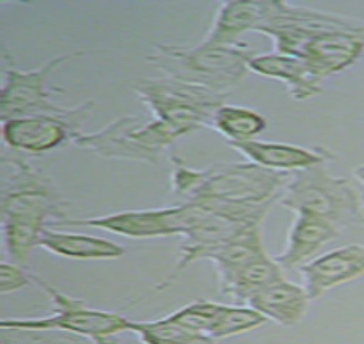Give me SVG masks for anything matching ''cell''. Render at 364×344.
<instances>
[{
    "mask_svg": "<svg viewBox=\"0 0 364 344\" xmlns=\"http://www.w3.org/2000/svg\"><path fill=\"white\" fill-rule=\"evenodd\" d=\"M294 174L250 164H215L205 171H194L184 164L172 172V189L188 202L247 203L280 202L282 192Z\"/></svg>",
    "mask_w": 364,
    "mask_h": 344,
    "instance_id": "obj_1",
    "label": "cell"
},
{
    "mask_svg": "<svg viewBox=\"0 0 364 344\" xmlns=\"http://www.w3.org/2000/svg\"><path fill=\"white\" fill-rule=\"evenodd\" d=\"M253 53L246 45H206L172 47L153 43V53L146 57L164 78L201 86L229 95L250 71Z\"/></svg>",
    "mask_w": 364,
    "mask_h": 344,
    "instance_id": "obj_2",
    "label": "cell"
},
{
    "mask_svg": "<svg viewBox=\"0 0 364 344\" xmlns=\"http://www.w3.org/2000/svg\"><path fill=\"white\" fill-rule=\"evenodd\" d=\"M280 205L296 214H309L338 229L363 226V198L346 177H333L325 165L296 172L285 186Z\"/></svg>",
    "mask_w": 364,
    "mask_h": 344,
    "instance_id": "obj_3",
    "label": "cell"
},
{
    "mask_svg": "<svg viewBox=\"0 0 364 344\" xmlns=\"http://www.w3.org/2000/svg\"><path fill=\"white\" fill-rule=\"evenodd\" d=\"M132 91L151 110L153 119L165 124L177 138L212 127L215 112L227 100V95L171 78L139 80Z\"/></svg>",
    "mask_w": 364,
    "mask_h": 344,
    "instance_id": "obj_4",
    "label": "cell"
},
{
    "mask_svg": "<svg viewBox=\"0 0 364 344\" xmlns=\"http://www.w3.org/2000/svg\"><path fill=\"white\" fill-rule=\"evenodd\" d=\"M33 283L40 284V288L50 296L55 303V313L41 318H9L0 322L2 330H60L65 334H74L85 338L86 341L95 344H119L115 335L129 333L131 320L121 313L103 312V310L91 308L88 303L81 300H74L68 294L60 293L36 273L31 272Z\"/></svg>",
    "mask_w": 364,
    "mask_h": 344,
    "instance_id": "obj_5",
    "label": "cell"
},
{
    "mask_svg": "<svg viewBox=\"0 0 364 344\" xmlns=\"http://www.w3.org/2000/svg\"><path fill=\"white\" fill-rule=\"evenodd\" d=\"M176 140L177 136L156 119L122 115L100 131L91 135L81 132L73 143L105 159L136 160L156 165L165 150L173 147Z\"/></svg>",
    "mask_w": 364,
    "mask_h": 344,
    "instance_id": "obj_6",
    "label": "cell"
},
{
    "mask_svg": "<svg viewBox=\"0 0 364 344\" xmlns=\"http://www.w3.org/2000/svg\"><path fill=\"white\" fill-rule=\"evenodd\" d=\"M213 203V212L206 215L203 221L191 227L184 234V243L181 244V256L168 279L159 286V289L167 288L179 277L188 265L200 259H208L213 251L223 244L232 241L244 231L255 226H262L264 215L277 202L268 203H247V205H234V203Z\"/></svg>",
    "mask_w": 364,
    "mask_h": 344,
    "instance_id": "obj_7",
    "label": "cell"
},
{
    "mask_svg": "<svg viewBox=\"0 0 364 344\" xmlns=\"http://www.w3.org/2000/svg\"><path fill=\"white\" fill-rule=\"evenodd\" d=\"M14 165V174L2 186V219H30L52 226L65 221L69 200L57 189L55 182L43 169L33 167L26 157L12 155L4 162Z\"/></svg>",
    "mask_w": 364,
    "mask_h": 344,
    "instance_id": "obj_8",
    "label": "cell"
},
{
    "mask_svg": "<svg viewBox=\"0 0 364 344\" xmlns=\"http://www.w3.org/2000/svg\"><path fill=\"white\" fill-rule=\"evenodd\" d=\"M213 212L210 202H186L182 205L168 209L153 210H126L103 217L91 219H65L52 224V227H95V229L110 231V233L126 236V238L146 239L160 236H184L191 227Z\"/></svg>",
    "mask_w": 364,
    "mask_h": 344,
    "instance_id": "obj_9",
    "label": "cell"
},
{
    "mask_svg": "<svg viewBox=\"0 0 364 344\" xmlns=\"http://www.w3.org/2000/svg\"><path fill=\"white\" fill-rule=\"evenodd\" d=\"M81 53H68L48 61L33 71H19L14 66L6 69V81L0 91V118L2 121L21 115H57V118H88L93 110L95 102H86L81 105L68 109L57 105L47 90V81L50 74L62 64L69 62Z\"/></svg>",
    "mask_w": 364,
    "mask_h": 344,
    "instance_id": "obj_10",
    "label": "cell"
},
{
    "mask_svg": "<svg viewBox=\"0 0 364 344\" xmlns=\"http://www.w3.org/2000/svg\"><path fill=\"white\" fill-rule=\"evenodd\" d=\"M88 118L21 115L2 121V142L14 155L38 157L74 142Z\"/></svg>",
    "mask_w": 364,
    "mask_h": 344,
    "instance_id": "obj_11",
    "label": "cell"
},
{
    "mask_svg": "<svg viewBox=\"0 0 364 344\" xmlns=\"http://www.w3.org/2000/svg\"><path fill=\"white\" fill-rule=\"evenodd\" d=\"M309 300L321 298L328 289L358 279L364 273V246L349 244L318 256L301 267Z\"/></svg>",
    "mask_w": 364,
    "mask_h": 344,
    "instance_id": "obj_12",
    "label": "cell"
},
{
    "mask_svg": "<svg viewBox=\"0 0 364 344\" xmlns=\"http://www.w3.org/2000/svg\"><path fill=\"white\" fill-rule=\"evenodd\" d=\"M229 145L250 159V162L279 172H299L316 165H325L335 159L333 153L326 148H304L297 145L256 142V140Z\"/></svg>",
    "mask_w": 364,
    "mask_h": 344,
    "instance_id": "obj_13",
    "label": "cell"
},
{
    "mask_svg": "<svg viewBox=\"0 0 364 344\" xmlns=\"http://www.w3.org/2000/svg\"><path fill=\"white\" fill-rule=\"evenodd\" d=\"M277 2H222L201 43L237 45L246 31H258L273 19Z\"/></svg>",
    "mask_w": 364,
    "mask_h": 344,
    "instance_id": "obj_14",
    "label": "cell"
},
{
    "mask_svg": "<svg viewBox=\"0 0 364 344\" xmlns=\"http://www.w3.org/2000/svg\"><path fill=\"white\" fill-rule=\"evenodd\" d=\"M250 71L282 81L292 100L304 102L321 93V81L304 61L284 53H262L250 61Z\"/></svg>",
    "mask_w": 364,
    "mask_h": 344,
    "instance_id": "obj_15",
    "label": "cell"
},
{
    "mask_svg": "<svg viewBox=\"0 0 364 344\" xmlns=\"http://www.w3.org/2000/svg\"><path fill=\"white\" fill-rule=\"evenodd\" d=\"M341 233L338 227L325 219L309 214H297L289 233L287 246L282 254L275 256V260L282 269H301L320 251L321 246L337 239Z\"/></svg>",
    "mask_w": 364,
    "mask_h": 344,
    "instance_id": "obj_16",
    "label": "cell"
},
{
    "mask_svg": "<svg viewBox=\"0 0 364 344\" xmlns=\"http://www.w3.org/2000/svg\"><path fill=\"white\" fill-rule=\"evenodd\" d=\"M309 303L311 300L304 286L292 284L284 279L256 293L247 305L267 317V320H273L284 327H294L303 322Z\"/></svg>",
    "mask_w": 364,
    "mask_h": 344,
    "instance_id": "obj_17",
    "label": "cell"
},
{
    "mask_svg": "<svg viewBox=\"0 0 364 344\" xmlns=\"http://www.w3.org/2000/svg\"><path fill=\"white\" fill-rule=\"evenodd\" d=\"M268 255L264 250L263 238H262V226H255L251 229L244 231L232 241L223 244L217 251H213L208 256L212 260L218 276V289L220 294L225 293L229 284L232 283L234 277L242 271L246 265H250L255 260Z\"/></svg>",
    "mask_w": 364,
    "mask_h": 344,
    "instance_id": "obj_18",
    "label": "cell"
},
{
    "mask_svg": "<svg viewBox=\"0 0 364 344\" xmlns=\"http://www.w3.org/2000/svg\"><path fill=\"white\" fill-rule=\"evenodd\" d=\"M40 246L50 254L77 260H114L126 255V248L109 239L76 233H59L45 229Z\"/></svg>",
    "mask_w": 364,
    "mask_h": 344,
    "instance_id": "obj_19",
    "label": "cell"
},
{
    "mask_svg": "<svg viewBox=\"0 0 364 344\" xmlns=\"http://www.w3.org/2000/svg\"><path fill=\"white\" fill-rule=\"evenodd\" d=\"M284 281V271L275 259L268 255L255 260L234 277L223 296H230L235 305L250 303L251 298L268 286Z\"/></svg>",
    "mask_w": 364,
    "mask_h": 344,
    "instance_id": "obj_20",
    "label": "cell"
},
{
    "mask_svg": "<svg viewBox=\"0 0 364 344\" xmlns=\"http://www.w3.org/2000/svg\"><path fill=\"white\" fill-rule=\"evenodd\" d=\"M212 127L229 140V143L251 142L268 127V121L253 109L239 105H223L215 112Z\"/></svg>",
    "mask_w": 364,
    "mask_h": 344,
    "instance_id": "obj_21",
    "label": "cell"
},
{
    "mask_svg": "<svg viewBox=\"0 0 364 344\" xmlns=\"http://www.w3.org/2000/svg\"><path fill=\"white\" fill-rule=\"evenodd\" d=\"M47 224L30 219H2V236L11 262L24 267L33 248L40 246V239Z\"/></svg>",
    "mask_w": 364,
    "mask_h": 344,
    "instance_id": "obj_22",
    "label": "cell"
},
{
    "mask_svg": "<svg viewBox=\"0 0 364 344\" xmlns=\"http://www.w3.org/2000/svg\"><path fill=\"white\" fill-rule=\"evenodd\" d=\"M264 322H267V317H263L251 306L220 305V310H218L213 325L210 327L208 335L215 339L230 338V335L250 333L256 327H262Z\"/></svg>",
    "mask_w": 364,
    "mask_h": 344,
    "instance_id": "obj_23",
    "label": "cell"
},
{
    "mask_svg": "<svg viewBox=\"0 0 364 344\" xmlns=\"http://www.w3.org/2000/svg\"><path fill=\"white\" fill-rule=\"evenodd\" d=\"M129 333L138 335L143 344H184L193 334H198L173 320L171 315L151 322L131 320Z\"/></svg>",
    "mask_w": 364,
    "mask_h": 344,
    "instance_id": "obj_24",
    "label": "cell"
},
{
    "mask_svg": "<svg viewBox=\"0 0 364 344\" xmlns=\"http://www.w3.org/2000/svg\"><path fill=\"white\" fill-rule=\"evenodd\" d=\"M218 310H220V303L200 300L171 313V317L193 333L208 334L210 327L213 325L215 318H217Z\"/></svg>",
    "mask_w": 364,
    "mask_h": 344,
    "instance_id": "obj_25",
    "label": "cell"
},
{
    "mask_svg": "<svg viewBox=\"0 0 364 344\" xmlns=\"http://www.w3.org/2000/svg\"><path fill=\"white\" fill-rule=\"evenodd\" d=\"M33 283L31 272L24 271V267L16 264H0V293H14L19 289L26 288Z\"/></svg>",
    "mask_w": 364,
    "mask_h": 344,
    "instance_id": "obj_26",
    "label": "cell"
},
{
    "mask_svg": "<svg viewBox=\"0 0 364 344\" xmlns=\"http://www.w3.org/2000/svg\"><path fill=\"white\" fill-rule=\"evenodd\" d=\"M184 344H218V343H217V339L212 338V335L198 333V334H193Z\"/></svg>",
    "mask_w": 364,
    "mask_h": 344,
    "instance_id": "obj_27",
    "label": "cell"
},
{
    "mask_svg": "<svg viewBox=\"0 0 364 344\" xmlns=\"http://www.w3.org/2000/svg\"><path fill=\"white\" fill-rule=\"evenodd\" d=\"M353 174H354L355 179H358L364 186V164L359 165V167H355L354 171H353Z\"/></svg>",
    "mask_w": 364,
    "mask_h": 344,
    "instance_id": "obj_28",
    "label": "cell"
},
{
    "mask_svg": "<svg viewBox=\"0 0 364 344\" xmlns=\"http://www.w3.org/2000/svg\"><path fill=\"white\" fill-rule=\"evenodd\" d=\"M363 214H364V198H363Z\"/></svg>",
    "mask_w": 364,
    "mask_h": 344,
    "instance_id": "obj_29",
    "label": "cell"
}]
</instances>
